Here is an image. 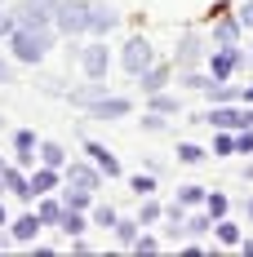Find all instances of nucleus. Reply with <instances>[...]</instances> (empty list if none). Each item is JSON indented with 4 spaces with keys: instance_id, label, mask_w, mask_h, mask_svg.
I'll return each instance as SVG.
<instances>
[{
    "instance_id": "obj_17",
    "label": "nucleus",
    "mask_w": 253,
    "mask_h": 257,
    "mask_svg": "<svg viewBox=\"0 0 253 257\" xmlns=\"http://www.w3.org/2000/svg\"><path fill=\"white\" fill-rule=\"evenodd\" d=\"M14 151H18V164H31V160H36V155H31V151H36V133H27V128H23V133L14 138Z\"/></svg>"
},
{
    "instance_id": "obj_24",
    "label": "nucleus",
    "mask_w": 253,
    "mask_h": 257,
    "mask_svg": "<svg viewBox=\"0 0 253 257\" xmlns=\"http://www.w3.org/2000/svg\"><path fill=\"white\" fill-rule=\"evenodd\" d=\"M40 160H45L49 169H62V160H67V155H62V147H58V142H45V147H40Z\"/></svg>"
},
{
    "instance_id": "obj_11",
    "label": "nucleus",
    "mask_w": 253,
    "mask_h": 257,
    "mask_svg": "<svg viewBox=\"0 0 253 257\" xmlns=\"http://www.w3.org/2000/svg\"><path fill=\"white\" fill-rule=\"evenodd\" d=\"M169 76H174V67H164V62H151V67L138 76V80H142V93H160V89L169 84Z\"/></svg>"
},
{
    "instance_id": "obj_44",
    "label": "nucleus",
    "mask_w": 253,
    "mask_h": 257,
    "mask_svg": "<svg viewBox=\"0 0 253 257\" xmlns=\"http://www.w3.org/2000/svg\"><path fill=\"white\" fill-rule=\"evenodd\" d=\"M244 178H249V182H253V164H249V169H244Z\"/></svg>"
},
{
    "instance_id": "obj_20",
    "label": "nucleus",
    "mask_w": 253,
    "mask_h": 257,
    "mask_svg": "<svg viewBox=\"0 0 253 257\" xmlns=\"http://www.w3.org/2000/svg\"><path fill=\"white\" fill-rule=\"evenodd\" d=\"M204 200H209L204 186H182V191H178V204L182 208H196V204H204Z\"/></svg>"
},
{
    "instance_id": "obj_38",
    "label": "nucleus",
    "mask_w": 253,
    "mask_h": 257,
    "mask_svg": "<svg viewBox=\"0 0 253 257\" xmlns=\"http://www.w3.org/2000/svg\"><path fill=\"white\" fill-rule=\"evenodd\" d=\"M213 151H218V155H231V151H235V138H227V133H222V138L213 142Z\"/></svg>"
},
{
    "instance_id": "obj_47",
    "label": "nucleus",
    "mask_w": 253,
    "mask_h": 257,
    "mask_svg": "<svg viewBox=\"0 0 253 257\" xmlns=\"http://www.w3.org/2000/svg\"><path fill=\"white\" fill-rule=\"evenodd\" d=\"M0 169H5V164H0Z\"/></svg>"
},
{
    "instance_id": "obj_25",
    "label": "nucleus",
    "mask_w": 253,
    "mask_h": 257,
    "mask_svg": "<svg viewBox=\"0 0 253 257\" xmlns=\"http://www.w3.org/2000/svg\"><path fill=\"white\" fill-rule=\"evenodd\" d=\"M151 111H160V115H174V111H178V98H169V93L160 89V93H151Z\"/></svg>"
},
{
    "instance_id": "obj_32",
    "label": "nucleus",
    "mask_w": 253,
    "mask_h": 257,
    "mask_svg": "<svg viewBox=\"0 0 253 257\" xmlns=\"http://www.w3.org/2000/svg\"><path fill=\"white\" fill-rule=\"evenodd\" d=\"M62 213H67V208L53 204V200H45V204H40V217H45V222H62Z\"/></svg>"
},
{
    "instance_id": "obj_7",
    "label": "nucleus",
    "mask_w": 253,
    "mask_h": 257,
    "mask_svg": "<svg viewBox=\"0 0 253 257\" xmlns=\"http://www.w3.org/2000/svg\"><path fill=\"white\" fill-rule=\"evenodd\" d=\"M204 58H209V53H204L200 36H196V31H187V36L178 40V58H174V67H178V71H191V67H200Z\"/></svg>"
},
{
    "instance_id": "obj_2",
    "label": "nucleus",
    "mask_w": 253,
    "mask_h": 257,
    "mask_svg": "<svg viewBox=\"0 0 253 257\" xmlns=\"http://www.w3.org/2000/svg\"><path fill=\"white\" fill-rule=\"evenodd\" d=\"M53 23H58L62 36H80V31H89V0H58Z\"/></svg>"
},
{
    "instance_id": "obj_43",
    "label": "nucleus",
    "mask_w": 253,
    "mask_h": 257,
    "mask_svg": "<svg viewBox=\"0 0 253 257\" xmlns=\"http://www.w3.org/2000/svg\"><path fill=\"white\" fill-rule=\"evenodd\" d=\"M5 248H9V239H5V235H0V253H5Z\"/></svg>"
},
{
    "instance_id": "obj_8",
    "label": "nucleus",
    "mask_w": 253,
    "mask_h": 257,
    "mask_svg": "<svg viewBox=\"0 0 253 257\" xmlns=\"http://www.w3.org/2000/svg\"><path fill=\"white\" fill-rule=\"evenodd\" d=\"M116 27H120V14H116L111 5H89V31L107 36V31H116Z\"/></svg>"
},
{
    "instance_id": "obj_27",
    "label": "nucleus",
    "mask_w": 253,
    "mask_h": 257,
    "mask_svg": "<svg viewBox=\"0 0 253 257\" xmlns=\"http://www.w3.org/2000/svg\"><path fill=\"white\" fill-rule=\"evenodd\" d=\"M178 160H182V164H204V151L196 142H182V147H178Z\"/></svg>"
},
{
    "instance_id": "obj_31",
    "label": "nucleus",
    "mask_w": 253,
    "mask_h": 257,
    "mask_svg": "<svg viewBox=\"0 0 253 257\" xmlns=\"http://www.w3.org/2000/svg\"><path fill=\"white\" fill-rule=\"evenodd\" d=\"M142 128H147V133H164V115H160V111H147V115H142Z\"/></svg>"
},
{
    "instance_id": "obj_36",
    "label": "nucleus",
    "mask_w": 253,
    "mask_h": 257,
    "mask_svg": "<svg viewBox=\"0 0 253 257\" xmlns=\"http://www.w3.org/2000/svg\"><path fill=\"white\" fill-rule=\"evenodd\" d=\"M155 248H160V244H155L151 235H138V244H133V253H155Z\"/></svg>"
},
{
    "instance_id": "obj_19",
    "label": "nucleus",
    "mask_w": 253,
    "mask_h": 257,
    "mask_svg": "<svg viewBox=\"0 0 253 257\" xmlns=\"http://www.w3.org/2000/svg\"><path fill=\"white\" fill-rule=\"evenodd\" d=\"M244 235H240V222H231V217H218V244H240Z\"/></svg>"
},
{
    "instance_id": "obj_1",
    "label": "nucleus",
    "mask_w": 253,
    "mask_h": 257,
    "mask_svg": "<svg viewBox=\"0 0 253 257\" xmlns=\"http://www.w3.org/2000/svg\"><path fill=\"white\" fill-rule=\"evenodd\" d=\"M9 40H14V53H18L23 62H40V58L49 53V45H53V31L49 27H18Z\"/></svg>"
},
{
    "instance_id": "obj_15",
    "label": "nucleus",
    "mask_w": 253,
    "mask_h": 257,
    "mask_svg": "<svg viewBox=\"0 0 253 257\" xmlns=\"http://www.w3.org/2000/svg\"><path fill=\"white\" fill-rule=\"evenodd\" d=\"M0 182L14 191V195H23V200H31V178H23V173H14V169H0Z\"/></svg>"
},
{
    "instance_id": "obj_6",
    "label": "nucleus",
    "mask_w": 253,
    "mask_h": 257,
    "mask_svg": "<svg viewBox=\"0 0 253 257\" xmlns=\"http://www.w3.org/2000/svg\"><path fill=\"white\" fill-rule=\"evenodd\" d=\"M80 67H85V76L89 80H107V71H111V53H107V45H85L80 49Z\"/></svg>"
},
{
    "instance_id": "obj_28",
    "label": "nucleus",
    "mask_w": 253,
    "mask_h": 257,
    "mask_svg": "<svg viewBox=\"0 0 253 257\" xmlns=\"http://www.w3.org/2000/svg\"><path fill=\"white\" fill-rule=\"evenodd\" d=\"M89 200H94V191H85V186L67 191V208H89Z\"/></svg>"
},
{
    "instance_id": "obj_21",
    "label": "nucleus",
    "mask_w": 253,
    "mask_h": 257,
    "mask_svg": "<svg viewBox=\"0 0 253 257\" xmlns=\"http://www.w3.org/2000/svg\"><path fill=\"white\" fill-rule=\"evenodd\" d=\"M204 208H209V217H213V222H218V217H227V208H231V200H227V195H222V191H213V195H209V200H204Z\"/></svg>"
},
{
    "instance_id": "obj_22",
    "label": "nucleus",
    "mask_w": 253,
    "mask_h": 257,
    "mask_svg": "<svg viewBox=\"0 0 253 257\" xmlns=\"http://www.w3.org/2000/svg\"><path fill=\"white\" fill-rule=\"evenodd\" d=\"M138 226H142V222H116L111 231H116V239H120V244H129V248H133V244H138Z\"/></svg>"
},
{
    "instance_id": "obj_12",
    "label": "nucleus",
    "mask_w": 253,
    "mask_h": 257,
    "mask_svg": "<svg viewBox=\"0 0 253 257\" xmlns=\"http://www.w3.org/2000/svg\"><path fill=\"white\" fill-rule=\"evenodd\" d=\"M85 151L94 155V164H98V169L107 173V178H120V160H116V155L107 151L102 142H85Z\"/></svg>"
},
{
    "instance_id": "obj_35",
    "label": "nucleus",
    "mask_w": 253,
    "mask_h": 257,
    "mask_svg": "<svg viewBox=\"0 0 253 257\" xmlns=\"http://www.w3.org/2000/svg\"><path fill=\"white\" fill-rule=\"evenodd\" d=\"M235 18H240V23H244V27H249V31H253V0H244V5L235 9Z\"/></svg>"
},
{
    "instance_id": "obj_10",
    "label": "nucleus",
    "mask_w": 253,
    "mask_h": 257,
    "mask_svg": "<svg viewBox=\"0 0 253 257\" xmlns=\"http://www.w3.org/2000/svg\"><path fill=\"white\" fill-rule=\"evenodd\" d=\"M67 98H71V106H89V111H94V106L107 98V84H102V80H94V84H80V89H71Z\"/></svg>"
},
{
    "instance_id": "obj_26",
    "label": "nucleus",
    "mask_w": 253,
    "mask_h": 257,
    "mask_svg": "<svg viewBox=\"0 0 253 257\" xmlns=\"http://www.w3.org/2000/svg\"><path fill=\"white\" fill-rule=\"evenodd\" d=\"M218 222L209 217V208H204V217H187V235H204V231H213Z\"/></svg>"
},
{
    "instance_id": "obj_16",
    "label": "nucleus",
    "mask_w": 253,
    "mask_h": 257,
    "mask_svg": "<svg viewBox=\"0 0 253 257\" xmlns=\"http://www.w3.org/2000/svg\"><path fill=\"white\" fill-rule=\"evenodd\" d=\"M45 226V217H36V213H27V217H18V226H14V239H36V231Z\"/></svg>"
},
{
    "instance_id": "obj_9",
    "label": "nucleus",
    "mask_w": 253,
    "mask_h": 257,
    "mask_svg": "<svg viewBox=\"0 0 253 257\" xmlns=\"http://www.w3.org/2000/svg\"><path fill=\"white\" fill-rule=\"evenodd\" d=\"M240 31H244V23H240L235 14H222V18L213 23V45H235Z\"/></svg>"
},
{
    "instance_id": "obj_40",
    "label": "nucleus",
    "mask_w": 253,
    "mask_h": 257,
    "mask_svg": "<svg viewBox=\"0 0 253 257\" xmlns=\"http://www.w3.org/2000/svg\"><path fill=\"white\" fill-rule=\"evenodd\" d=\"M240 102H249V106H253V89H240Z\"/></svg>"
},
{
    "instance_id": "obj_41",
    "label": "nucleus",
    "mask_w": 253,
    "mask_h": 257,
    "mask_svg": "<svg viewBox=\"0 0 253 257\" xmlns=\"http://www.w3.org/2000/svg\"><path fill=\"white\" fill-rule=\"evenodd\" d=\"M0 80H14V71H9V67H5V62H0Z\"/></svg>"
},
{
    "instance_id": "obj_30",
    "label": "nucleus",
    "mask_w": 253,
    "mask_h": 257,
    "mask_svg": "<svg viewBox=\"0 0 253 257\" xmlns=\"http://www.w3.org/2000/svg\"><path fill=\"white\" fill-rule=\"evenodd\" d=\"M151 191H155V178H142V173L133 178V195H138V200H147Z\"/></svg>"
},
{
    "instance_id": "obj_29",
    "label": "nucleus",
    "mask_w": 253,
    "mask_h": 257,
    "mask_svg": "<svg viewBox=\"0 0 253 257\" xmlns=\"http://www.w3.org/2000/svg\"><path fill=\"white\" fill-rule=\"evenodd\" d=\"M94 222H98V226H116L120 217H116V208H111V204H102V208H94Z\"/></svg>"
},
{
    "instance_id": "obj_18",
    "label": "nucleus",
    "mask_w": 253,
    "mask_h": 257,
    "mask_svg": "<svg viewBox=\"0 0 253 257\" xmlns=\"http://www.w3.org/2000/svg\"><path fill=\"white\" fill-rule=\"evenodd\" d=\"M53 182H58V173H53L49 164H45V169H36V173H31V195H45V191H53Z\"/></svg>"
},
{
    "instance_id": "obj_23",
    "label": "nucleus",
    "mask_w": 253,
    "mask_h": 257,
    "mask_svg": "<svg viewBox=\"0 0 253 257\" xmlns=\"http://www.w3.org/2000/svg\"><path fill=\"white\" fill-rule=\"evenodd\" d=\"M58 226H62V231H67V235H80V231H85V217H80V208H67Z\"/></svg>"
},
{
    "instance_id": "obj_37",
    "label": "nucleus",
    "mask_w": 253,
    "mask_h": 257,
    "mask_svg": "<svg viewBox=\"0 0 253 257\" xmlns=\"http://www.w3.org/2000/svg\"><path fill=\"white\" fill-rule=\"evenodd\" d=\"M18 31V18L14 14H0V36H14Z\"/></svg>"
},
{
    "instance_id": "obj_14",
    "label": "nucleus",
    "mask_w": 253,
    "mask_h": 257,
    "mask_svg": "<svg viewBox=\"0 0 253 257\" xmlns=\"http://www.w3.org/2000/svg\"><path fill=\"white\" fill-rule=\"evenodd\" d=\"M98 178H102L98 164H94V169H89V164H71V169H67V182H71V186H85V191H94Z\"/></svg>"
},
{
    "instance_id": "obj_33",
    "label": "nucleus",
    "mask_w": 253,
    "mask_h": 257,
    "mask_svg": "<svg viewBox=\"0 0 253 257\" xmlns=\"http://www.w3.org/2000/svg\"><path fill=\"white\" fill-rule=\"evenodd\" d=\"M138 222H142V226L160 222V204H155V200H147V204H142V217H138Z\"/></svg>"
},
{
    "instance_id": "obj_46",
    "label": "nucleus",
    "mask_w": 253,
    "mask_h": 257,
    "mask_svg": "<svg viewBox=\"0 0 253 257\" xmlns=\"http://www.w3.org/2000/svg\"><path fill=\"white\" fill-rule=\"evenodd\" d=\"M249 67H253V53H249Z\"/></svg>"
},
{
    "instance_id": "obj_34",
    "label": "nucleus",
    "mask_w": 253,
    "mask_h": 257,
    "mask_svg": "<svg viewBox=\"0 0 253 257\" xmlns=\"http://www.w3.org/2000/svg\"><path fill=\"white\" fill-rule=\"evenodd\" d=\"M235 151H240V155H253V128H240V138H235Z\"/></svg>"
},
{
    "instance_id": "obj_5",
    "label": "nucleus",
    "mask_w": 253,
    "mask_h": 257,
    "mask_svg": "<svg viewBox=\"0 0 253 257\" xmlns=\"http://www.w3.org/2000/svg\"><path fill=\"white\" fill-rule=\"evenodd\" d=\"M204 62H209V76H213V80H231V71L244 62V53L235 49V45H218V49H209Z\"/></svg>"
},
{
    "instance_id": "obj_4",
    "label": "nucleus",
    "mask_w": 253,
    "mask_h": 257,
    "mask_svg": "<svg viewBox=\"0 0 253 257\" xmlns=\"http://www.w3.org/2000/svg\"><path fill=\"white\" fill-rule=\"evenodd\" d=\"M151 62H155V49H151V40H147V36H133V40L125 45V53H120V67H125L133 80L142 76Z\"/></svg>"
},
{
    "instance_id": "obj_45",
    "label": "nucleus",
    "mask_w": 253,
    "mask_h": 257,
    "mask_svg": "<svg viewBox=\"0 0 253 257\" xmlns=\"http://www.w3.org/2000/svg\"><path fill=\"white\" fill-rule=\"evenodd\" d=\"M0 222H5V208H0Z\"/></svg>"
},
{
    "instance_id": "obj_39",
    "label": "nucleus",
    "mask_w": 253,
    "mask_h": 257,
    "mask_svg": "<svg viewBox=\"0 0 253 257\" xmlns=\"http://www.w3.org/2000/svg\"><path fill=\"white\" fill-rule=\"evenodd\" d=\"M240 248H244V257H253V239H249V235L240 239Z\"/></svg>"
},
{
    "instance_id": "obj_3",
    "label": "nucleus",
    "mask_w": 253,
    "mask_h": 257,
    "mask_svg": "<svg viewBox=\"0 0 253 257\" xmlns=\"http://www.w3.org/2000/svg\"><path fill=\"white\" fill-rule=\"evenodd\" d=\"M204 124H209V128H253V106H227V102H218V106L204 111Z\"/></svg>"
},
{
    "instance_id": "obj_13",
    "label": "nucleus",
    "mask_w": 253,
    "mask_h": 257,
    "mask_svg": "<svg viewBox=\"0 0 253 257\" xmlns=\"http://www.w3.org/2000/svg\"><path fill=\"white\" fill-rule=\"evenodd\" d=\"M129 111H133L129 98H102V102L94 106V120H120V115H129Z\"/></svg>"
},
{
    "instance_id": "obj_42",
    "label": "nucleus",
    "mask_w": 253,
    "mask_h": 257,
    "mask_svg": "<svg viewBox=\"0 0 253 257\" xmlns=\"http://www.w3.org/2000/svg\"><path fill=\"white\" fill-rule=\"evenodd\" d=\"M244 213H249V217H253V195H249V204H244Z\"/></svg>"
}]
</instances>
